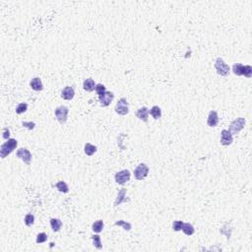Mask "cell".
<instances>
[{"label": "cell", "instance_id": "obj_1", "mask_svg": "<svg viewBox=\"0 0 252 252\" xmlns=\"http://www.w3.org/2000/svg\"><path fill=\"white\" fill-rule=\"evenodd\" d=\"M17 145L18 143L16 139H8L7 142L2 144L1 147H0V157H1V159H5L9 154H11L16 149Z\"/></svg>", "mask_w": 252, "mask_h": 252}, {"label": "cell", "instance_id": "obj_2", "mask_svg": "<svg viewBox=\"0 0 252 252\" xmlns=\"http://www.w3.org/2000/svg\"><path fill=\"white\" fill-rule=\"evenodd\" d=\"M245 123H246V121H245V119L243 117H238V118H236L235 120H234L229 124V131L231 134H238L244 128Z\"/></svg>", "mask_w": 252, "mask_h": 252}, {"label": "cell", "instance_id": "obj_3", "mask_svg": "<svg viewBox=\"0 0 252 252\" xmlns=\"http://www.w3.org/2000/svg\"><path fill=\"white\" fill-rule=\"evenodd\" d=\"M215 68L218 74L221 75V76H228L229 73V66L224 62L221 57L217 58L216 63H215Z\"/></svg>", "mask_w": 252, "mask_h": 252}, {"label": "cell", "instance_id": "obj_4", "mask_svg": "<svg viewBox=\"0 0 252 252\" xmlns=\"http://www.w3.org/2000/svg\"><path fill=\"white\" fill-rule=\"evenodd\" d=\"M68 112H69V110H68L67 106L61 105L58 106L55 111H54V114L57 118V120L60 122L61 124H64L65 122L67 121V116H68Z\"/></svg>", "mask_w": 252, "mask_h": 252}, {"label": "cell", "instance_id": "obj_5", "mask_svg": "<svg viewBox=\"0 0 252 252\" xmlns=\"http://www.w3.org/2000/svg\"><path fill=\"white\" fill-rule=\"evenodd\" d=\"M148 173H149V167L145 165V163H140L134 171L135 178L137 180L144 179L145 177H147Z\"/></svg>", "mask_w": 252, "mask_h": 252}, {"label": "cell", "instance_id": "obj_6", "mask_svg": "<svg viewBox=\"0 0 252 252\" xmlns=\"http://www.w3.org/2000/svg\"><path fill=\"white\" fill-rule=\"evenodd\" d=\"M114 111H116V113L120 114V115H126L129 111V108H128V103L126 99L122 98L118 100V103L115 105V108Z\"/></svg>", "mask_w": 252, "mask_h": 252}, {"label": "cell", "instance_id": "obj_7", "mask_svg": "<svg viewBox=\"0 0 252 252\" xmlns=\"http://www.w3.org/2000/svg\"><path fill=\"white\" fill-rule=\"evenodd\" d=\"M129 179H130V172L128 169H123V171L118 172L115 174V181L118 184L123 185L127 181H129Z\"/></svg>", "mask_w": 252, "mask_h": 252}, {"label": "cell", "instance_id": "obj_8", "mask_svg": "<svg viewBox=\"0 0 252 252\" xmlns=\"http://www.w3.org/2000/svg\"><path fill=\"white\" fill-rule=\"evenodd\" d=\"M114 99V95L111 92H105L104 94L99 95V100L101 106H107L110 105L111 103L113 100Z\"/></svg>", "mask_w": 252, "mask_h": 252}, {"label": "cell", "instance_id": "obj_9", "mask_svg": "<svg viewBox=\"0 0 252 252\" xmlns=\"http://www.w3.org/2000/svg\"><path fill=\"white\" fill-rule=\"evenodd\" d=\"M17 157L18 158H20L21 160L24 161V162L26 163V165H30L31 163V160H32V154L30 153L29 150H27V149H19L18 151H17Z\"/></svg>", "mask_w": 252, "mask_h": 252}, {"label": "cell", "instance_id": "obj_10", "mask_svg": "<svg viewBox=\"0 0 252 252\" xmlns=\"http://www.w3.org/2000/svg\"><path fill=\"white\" fill-rule=\"evenodd\" d=\"M234 141L233 134H231L229 130H223L222 131V136H221V144L224 146H229Z\"/></svg>", "mask_w": 252, "mask_h": 252}, {"label": "cell", "instance_id": "obj_11", "mask_svg": "<svg viewBox=\"0 0 252 252\" xmlns=\"http://www.w3.org/2000/svg\"><path fill=\"white\" fill-rule=\"evenodd\" d=\"M75 96V91L72 87H65L64 89L61 92V97L64 100H70L74 98Z\"/></svg>", "mask_w": 252, "mask_h": 252}, {"label": "cell", "instance_id": "obj_12", "mask_svg": "<svg viewBox=\"0 0 252 252\" xmlns=\"http://www.w3.org/2000/svg\"><path fill=\"white\" fill-rule=\"evenodd\" d=\"M207 123L211 127H215L218 125V123H219V116H218V113L216 111H210Z\"/></svg>", "mask_w": 252, "mask_h": 252}, {"label": "cell", "instance_id": "obj_13", "mask_svg": "<svg viewBox=\"0 0 252 252\" xmlns=\"http://www.w3.org/2000/svg\"><path fill=\"white\" fill-rule=\"evenodd\" d=\"M148 114H149V110L147 107H141L136 112V116H137L139 119H141L142 121L147 122L148 121Z\"/></svg>", "mask_w": 252, "mask_h": 252}, {"label": "cell", "instance_id": "obj_14", "mask_svg": "<svg viewBox=\"0 0 252 252\" xmlns=\"http://www.w3.org/2000/svg\"><path fill=\"white\" fill-rule=\"evenodd\" d=\"M30 85H31V87H32V89H33V90H35V91H37V92H39V91H42V90L44 89V86H43V83H42V80H40L39 78H38V77L32 79Z\"/></svg>", "mask_w": 252, "mask_h": 252}, {"label": "cell", "instance_id": "obj_15", "mask_svg": "<svg viewBox=\"0 0 252 252\" xmlns=\"http://www.w3.org/2000/svg\"><path fill=\"white\" fill-rule=\"evenodd\" d=\"M83 88L84 90L87 91V92H92L95 90V88H96V84H95V81L91 78L87 79L84 81V84H83Z\"/></svg>", "mask_w": 252, "mask_h": 252}, {"label": "cell", "instance_id": "obj_16", "mask_svg": "<svg viewBox=\"0 0 252 252\" xmlns=\"http://www.w3.org/2000/svg\"><path fill=\"white\" fill-rule=\"evenodd\" d=\"M125 194H126V189L125 188H122L120 191L118 192L117 194V198L114 202V206H117L119 204H121L122 202H125V201H128V199L125 198Z\"/></svg>", "mask_w": 252, "mask_h": 252}, {"label": "cell", "instance_id": "obj_17", "mask_svg": "<svg viewBox=\"0 0 252 252\" xmlns=\"http://www.w3.org/2000/svg\"><path fill=\"white\" fill-rule=\"evenodd\" d=\"M149 112H150V114H151L155 119H159L162 116V110H161L159 106H157V105L153 106L151 108V111H149Z\"/></svg>", "mask_w": 252, "mask_h": 252}, {"label": "cell", "instance_id": "obj_18", "mask_svg": "<svg viewBox=\"0 0 252 252\" xmlns=\"http://www.w3.org/2000/svg\"><path fill=\"white\" fill-rule=\"evenodd\" d=\"M182 230H183V233H184L185 234L187 235H192L194 234V228L191 224H189V223H186V224H183V226H182Z\"/></svg>", "mask_w": 252, "mask_h": 252}, {"label": "cell", "instance_id": "obj_19", "mask_svg": "<svg viewBox=\"0 0 252 252\" xmlns=\"http://www.w3.org/2000/svg\"><path fill=\"white\" fill-rule=\"evenodd\" d=\"M96 152H97V147L96 146L90 144V143H87V144H85V154L87 156H93Z\"/></svg>", "mask_w": 252, "mask_h": 252}, {"label": "cell", "instance_id": "obj_20", "mask_svg": "<svg viewBox=\"0 0 252 252\" xmlns=\"http://www.w3.org/2000/svg\"><path fill=\"white\" fill-rule=\"evenodd\" d=\"M104 229V222L101 220H99L97 222H95L92 226V229L95 231V233H100Z\"/></svg>", "mask_w": 252, "mask_h": 252}, {"label": "cell", "instance_id": "obj_21", "mask_svg": "<svg viewBox=\"0 0 252 252\" xmlns=\"http://www.w3.org/2000/svg\"><path fill=\"white\" fill-rule=\"evenodd\" d=\"M50 224L51 228L53 229V231H58L62 226V222H61L59 219H51L50 220Z\"/></svg>", "mask_w": 252, "mask_h": 252}, {"label": "cell", "instance_id": "obj_22", "mask_svg": "<svg viewBox=\"0 0 252 252\" xmlns=\"http://www.w3.org/2000/svg\"><path fill=\"white\" fill-rule=\"evenodd\" d=\"M243 67L244 66L240 63H235L233 66V71L235 75H237V76H242L243 75Z\"/></svg>", "mask_w": 252, "mask_h": 252}, {"label": "cell", "instance_id": "obj_23", "mask_svg": "<svg viewBox=\"0 0 252 252\" xmlns=\"http://www.w3.org/2000/svg\"><path fill=\"white\" fill-rule=\"evenodd\" d=\"M56 188L59 190L60 192H63V193H67L69 191V188H68V185L64 181H58L56 183Z\"/></svg>", "mask_w": 252, "mask_h": 252}, {"label": "cell", "instance_id": "obj_24", "mask_svg": "<svg viewBox=\"0 0 252 252\" xmlns=\"http://www.w3.org/2000/svg\"><path fill=\"white\" fill-rule=\"evenodd\" d=\"M92 239H93V242H94V246L97 247L98 249H101L103 247V245H101V241H100V236L96 234V235H93L92 236Z\"/></svg>", "mask_w": 252, "mask_h": 252}, {"label": "cell", "instance_id": "obj_25", "mask_svg": "<svg viewBox=\"0 0 252 252\" xmlns=\"http://www.w3.org/2000/svg\"><path fill=\"white\" fill-rule=\"evenodd\" d=\"M33 223H35V217H33V215L28 214L25 217V224L28 227H32L33 224Z\"/></svg>", "mask_w": 252, "mask_h": 252}, {"label": "cell", "instance_id": "obj_26", "mask_svg": "<svg viewBox=\"0 0 252 252\" xmlns=\"http://www.w3.org/2000/svg\"><path fill=\"white\" fill-rule=\"evenodd\" d=\"M246 78H250L252 76V67L250 65H245L243 67V75Z\"/></svg>", "mask_w": 252, "mask_h": 252}, {"label": "cell", "instance_id": "obj_27", "mask_svg": "<svg viewBox=\"0 0 252 252\" xmlns=\"http://www.w3.org/2000/svg\"><path fill=\"white\" fill-rule=\"evenodd\" d=\"M27 110H28V105L25 104V103H22V104L18 105V106L16 107V112L18 114H21V113L25 112Z\"/></svg>", "mask_w": 252, "mask_h": 252}, {"label": "cell", "instance_id": "obj_28", "mask_svg": "<svg viewBox=\"0 0 252 252\" xmlns=\"http://www.w3.org/2000/svg\"><path fill=\"white\" fill-rule=\"evenodd\" d=\"M115 226H122L124 228L125 230H130L131 229V224H129V223H126L124 221H118L114 224Z\"/></svg>", "mask_w": 252, "mask_h": 252}, {"label": "cell", "instance_id": "obj_29", "mask_svg": "<svg viewBox=\"0 0 252 252\" xmlns=\"http://www.w3.org/2000/svg\"><path fill=\"white\" fill-rule=\"evenodd\" d=\"M183 224H184V223L181 222V221H175V222H173V224H172V229H173L175 231H179V230L182 229Z\"/></svg>", "mask_w": 252, "mask_h": 252}, {"label": "cell", "instance_id": "obj_30", "mask_svg": "<svg viewBox=\"0 0 252 252\" xmlns=\"http://www.w3.org/2000/svg\"><path fill=\"white\" fill-rule=\"evenodd\" d=\"M47 239V236L44 233H40L38 234L37 236V242L38 243H43V242H45Z\"/></svg>", "mask_w": 252, "mask_h": 252}, {"label": "cell", "instance_id": "obj_31", "mask_svg": "<svg viewBox=\"0 0 252 252\" xmlns=\"http://www.w3.org/2000/svg\"><path fill=\"white\" fill-rule=\"evenodd\" d=\"M95 90H96L98 95H101V94H104L105 92V87L103 84H98V85H96Z\"/></svg>", "mask_w": 252, "mask_h": 252}, {"label": "cell", "instance_id": "obj_32", "mask_svg": "<svg viewBox=\"0 0 252 252\" xmlns=\"http://www.w3.org/2000/svg\"><path fill=\"white\" fill-rule=\"evenodd\" d=\"M23 126H25V127H27L28 129H30V130H32V129H33L35 128V126H36V124L33 123V122H23Z\"/></svg>", "mask_w": 252, "mask_h": 252}, {"label": "cell", "instance_id": "obj_33", "mask_svg": "<svg viewBox=\"0 0 252 252\" xmlns=\"http://www.w3.org/2000/svg\"><path fill=\"white\" fill-rule=\"evenodd\" d=\"M9 136H10V131H9V129H8V128H4V130H3V138H4V139H8V138H9Z\"/></svg>", "mask_w": 252, "mask_h": 252}]
</instances>
